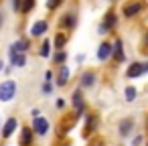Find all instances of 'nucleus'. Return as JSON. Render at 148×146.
Returning a JSON list of instances; mask_svg holds the SVG:
<instances>
[{"label": "nucleus", "mask_w": 148, "mask_h": 146, "mask_svg": "<svg viewBox=\"0 0 148 146\" xmlns=\"http://www.w3.org/2000/svg\"><path fill=\"white\" fill-rule=\"evenodd\" d=\"M33 128H23V134H21V146H31L33 142Z\"/></svg>", "instance_id": "obj_11"}, {"label": "nucleus", "mask_w": 148, "mask_h": 146, "mask_svg": "<svg viewBox=\"0 0 148 146\" xmlns=\"http://www.w3.org/2000/svg\"><path fill=\"white\" fill-rule=\"evenodd\" d=\"M142 73H144L142 63H132V65L128 67V71H126V75H128V77H138V75H142Z\"/></svg>", "instance_id": "obj_12"}, {"label": "nucleus", "mask_w": 148, "mask_h": 146, "mask_svg": "<svg viewBox=\"0 0 148 146\" xmlns=\"http://www.w3.org/2000/svg\"><path fill=\"white\" fill-rule=\"evenodd\" d=\"M93 81H95V73H93V71H85V73L81 75V85H83V87H91Z\"/></svg>", "instance_id": "obj_13"}, {"label": "nucleus", "mask_w": 148, "mask_h": 146, "mask_svg": "<svg viewBox=\"0 0 148 146\" xmlns=\"http://www.w3.org/2000/svg\"><path fill=\"white\" fill-rule=\"evenodd\" d=\"M2 65H4V63H2V59H0V71H2Z\"/></svg>", "instance_id": "obj_29"}, {"label": "nucleus", "mask_w": 148, "mask_h": 146, "mask_svg": "<svg viewBox=\"0 0 148 146\" xmlns=\"http://www.w3.org/2000/svg\"><path fill=\"white\" fill-rule=\"evenodd\" d=\"M43 91H45V93H51V91H53V83H51V81H47V83L43 85Z\"/></svg>", "instance_id": "obj_25"}, {"label": "nucleus", "mask_w": 148, "mask_h": 146, "mask_svg": "<svg viewBox=\"0 0 148 146\" xmlns=\"http://www.w3.org/2000/svg\"><path fill=\"white\" fill-rule=\"evenodd\" d=\"M91 146H101V144H91Z\"/></svg>", "instance_id": "obj_30"}, {"label": "nucleus", "mask_w": 148, "mask_h": 146, "mask_svg": "<svg viewBox=\"0 0 148 146\" xmlns=\"http://www.w3.org/2000/svg\"><path fill=\"white\" fill-rule=\"evenodd\" d=\"M142 69H144V73L148 71V63H142Z\"/></svg>", "instance_id": "obj_28"}, {"label": "nucleus", "mask_w": 148, "mask_h": 146, "mask_svg": "<svg viewBox=\"0 0 148 146\" xmlns=\"http://www.w3.org/2000/svg\"><path fill=\"white\" fill-rule=\"evenodd\" d=\"M116 25H118V16H116L114 12H108V14L103 16V23L99 25V33H101V35H106L108 31L116 29Z\"/></svg>", "instance_id": "obj_2"}, {"label": "nucleus", "mask_w": 148, "mask_h": 146, "mask_svg": "<svg viewBox=\"0 0 148 146\" xmlns=\"http://www.w3.org/2000/svg\"><path fill=\"white\" fill-rule=\"evenodd\" d=\"M132 128H134V120L132 118H126L120 122V134L122 136H130L132 134Z\"/></svg>", "instance_id": "obj_8"}, {"label": "nucleus", "mask_w": 148, "mask_h": 146, "mask_svg": "<svg viewBox=\"0 0 148 146\" xmlns=\"http://www.w3.org/2000/svg\"><path fill=\"white\" fill-rule=\"evenodd\" d=\"M65 59H67V53H65V51H59V53L53 57L55 63H65Z\"/></svg>", "instance_id": "obj_21"}, {"label": "nucleus", "mask_w": 148, "mask_h": 146, "mask_svg": "<svg viewBox=\"0 0 148 146\" xmlns=\"http://www.w3.org/2000/svg\"><path fill=\"white\" fill-rule=\"evenodd\" d=\"M29 49V43H27V39H18L16 43H12V47H10V55H16V53H25Z\"/></svg>", "instance_id": "obj_7"}, {"label": "nucleus", "mask_w": 148, "mask_h": 146, "mask_svg": "<svg viewBox=\"0 0 148 146\" xmlns=\"http://www.w3.org/2000/svg\"><path fill=\"white\" fill-rule=\"evenodd\" d=\"M63 2V0H47V8H51V10H55L59 4Z\"/></svg>", "instance_id": "obj_23"}, {"label": "nucleus", "mask_w": 148, "mask_h": 146, "mask_svg": "<svg viewBox=\"0 0 148 146\" xmlns=\"http://www.w3.org/2000/svg\"><path fill=\"white\" fill-rule=\"evenodd\" d=\"M10 59H12V65H14V67H23V65L27 63V57H25V53H16V55H10Z\"/></svg>", "instance_id": "obj_18"}, {"label": "nucleus", "mask_w": 148, "mask_h": 146, "mask_svg": "<svg viewBox=\"0 0 148 146\" xmlns=\"http://www.w3.org/2000/svg\"><path fill=\"white\" fill-rule=\"evenodd\" d=\"M140 10H142V2H130V4L124 6V16L132 19V16H136Z\"/></svg>", "instance_id": "obj_4"}, {"label": "nucleus", "mask_w": 148, "mask_h": 146, "mask_svg": "<svg viewBox=\"0 0 148 146\" xmlns=\"http://www.w3.org/2000/svg\"><path fill=\"white\" fill-rule=\"evenodd\" d=\"M65 43H67V37H65L63 33H59V35L55 37V49H63Z\"/></svg>", "instance_id": "obj_19"}, {"label": "nucleus", "mask_w": 148, "mask_h": 146, "mask_svg": "<svg viewBox=\"0 0 148 146\" xmlns=\"http://www.w3.org/2000/svg\"><path fill=\"white\" fill-rule=\"evenodd\" d=\"M110 53H112V45H110V43H101L99 49H97V59H99V61H106V59L110 57Z\"/></svg>", "instance_id": "obj_10"}, {"label": "nucleus", "mask_w": 148, "mask_h": 146, "mask_svg": "<svg viewBox=\"0 0 148 146\" xmlns=\"http://www.w3.org/2000/svg\"><path fill=\"white\" fill-rule=\"evenodd\" d=\"M47 23L45 21H37L33 27H31V37H41V35H45L47 33Z\"/></svg>", "instance_id": "obj_5"}, {"label": "nucleus", "mask_w": 148, "mask_h": 146, "mask_svg": "<svg viewBox=\"0 0 148 146\" xmlns=\"http://www.w3.org/2000/svg\"><path fill=\"white\" fill-rule=\"evenodd\" d=\"M16 95V81L14 79H6L0 83V101H10Z\"/></svg>", "instance_id": "obj_1"}, {"label": "nucleus", "mask_w": 148, "mask_h": 146, "mask_svg": "<svg viewBox=\"0 0 148 146\" xmlns=\"http://www.w3.org/2000/svg\"><path fill=\"white\" fill-rule=\"evenodd\" d=\"M45 79H47V81H51V79H53V73H51V71H47V73H45Z\"/></svg>", "instance_id": "obj_27"}, {"label": "nucleus", "mask_w": 148, "mask_h": 146, "mask_svg": "<svg viewBox=\"0 0 148 146\" xmlns=\"http://www.w3.org/2000/svg\"><path fill=\"white\" fill-rule=\"evenodd\" d=\"M21 6H23V0H14V8H16V10H18V8H21Z\"/></svg>", "instance_id": "obj_26"}, {"label": "nucleus", "mask_w": 148, "mask_h": 146, "mask_svg": "<svg viewBox=\"0 0 148 146\" xmlns=\"http://www.w3.org/2000/svg\"><path fill=\"white\" fill-rule=\"evenodd\" d=\"M61 25H63V27H67V29H73V27L77 25V19H75V14H63V19H61Z\"/></svg>", "instance_id": "obj_15"}, {"label": "nucleus", "mask_w": 148, "mask_h": 146, "mask_svg": "<svg viewBox=\"0 0 148 146\" xmlns=\"http://www.w3.org/2000/svg\"><path fill=\"white\" fill-rule=\"evenodd\" d=\"M16 126H18V122H16L14 118H10V120H6V124H4V128H2V138H10V136L14 134V130H16Z\"/></svg>", "instance_id": "obj_6"}, {"label": "nucleus", "mask_w": 148, "mask_h": 146, "mask_svg": "<svg viewBox=\"0 0 148 146\" xmlns=\"http://www.w3.org/2000/svg\"><path fill=\"white\" fill-rule=\"evenodd\" d=\"M47 130H49V122L45 118H35L33 120V132H37L39 136H43V134H47Z\"/></svg>", "instance_id": "obj_3"}, {"label": "nucleus", "mask_w": 148, "mask_h": 146, "mask_svg": "<svg viewBox=\"0 0 148 146\" xmlns=\"http://www.w3.org/2000/svg\"><path fill=\"white\" fill-rule=\"evenodd\" d=\"M35 6V0H23V6H21V12H31V8Z\"/></svg>", "instance_id": "obj_20"}, {"label": "nucleus", "mask_w": 148, "mask_h": 146, "mask_svg": "<svg viewBox=\"0 0 148 146\" xmlns=\"http://www.w3.org/2000/svg\"><path fill=\"white\" fill-rule=\"evenodd\" d=\"M0 25H2V16H0Z\"/></svg>", "instance_id": "obj_31"}, {"label": "nucleus", "mask_w": 148, "mask_h": 146, "mask_svg": "<svg viewBox=\"0 0 148 146\" xmlns=\"http://www.w3.org/2000/svg\"><path fill=\"white\" fill-rule=\"evenodd\" d=\"M146 43H148V35H146Z\"/></svg>", "instance_id": "obj_32"}, {"label": "nucleus", "mask_w": 148, "mask_h": 146, "mask_svg": "<svg viewBox=\"0 0 148 146\" xmlns=\"http://www.w3.org/2000/svg\"><path fill=\"white\" fill-rule=\"evenodd\" d=\"M112 53H114L116 61H124V59H126V57H124V49H122V39H116V43H114V47H112Z\"/></svg>", "instance_id": "obj_9"}, {"label": "nucleus", "mask_w": 148, "mask_h": 146, "mask_svg": "<svg viewBox=\"0 0 148 146\" xmlns=\"http://www.w3.org/2000/svg\"><path fill=\"white\" fill-rule=\"evenodd\" d=\"M126 99L128 101H134L136 99V89L134 87H126Z\"/></svg>", "instance_id": "obj_22"}, {"label": "nucleus", "mask_w": 148, "mask_h": 146, "mask_svg": "<svg viewBox=\"0 0 148 146\" xmlns=\"http://www.w3.org/2000/svg\"><path fill=\"white\" fill-rule=\"evenodd\" d=\"M41 55H43V57H49V55H51V51H49V41H45V43H43V49H41Z\"/></svg>", "instance_id": "obj_24"}, {"label": "nucleus", "mask_w": 148, "mask_h": 146, "mask_svg": "<svg viewBox=\"0 0 148 146\" xmlns=\"http://www.w3.org/2000/svg\"><path fill=\"white\" fill-rule=\"evenodd\" d=\"M69 75H71V73H69V69L63 65V67H61V71H59V75H57V83H59V85H65V83H67V79H69Z\"/></svg>", "instance_id": "obj_16"}, {"label": "nucleus", "mask_w": 148, "mask_h": 146, "mask_svg": "<svg viewBox=\"0 0 148 146\" xmlns=\"http://www.w3.org/2000/svg\"><path fill=\"white\" fill-rule=\"evenodd\" d=\"M95 126H97V118H87V126H85V132H83V136H89V134H93L95 132Z\"/></svg>", "instance_id": "obj_17"}, {"label": "nucleus", "mask_w": 148, "mask_h": 146, "mask_svg": "<svg viewBox=\"0 0 148 146\" xmlns=\"http://www.w3.org/2000/svg\"><path fill=\"white\" fill-rule=\"evenodd\" d=\"M73 106L77 110V116H81L83 114V97H81V91H75L73 93Z\"/></svg>", "instance_id": "obj_14"}]
</instances>
